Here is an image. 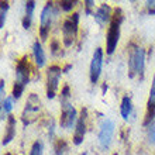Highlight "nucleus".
<instances>
[{"label": "nucleus", "mask_w": 155, "mask_h": 155, "mask_svg": "<svg viewBox=\"0 0 155 155\" xmlns=\"http://www.w3.org/2000/svg\"><path fill=\"white\" fill-rule=\"evenodd\" d=\"M33 61L37 65L38 69L42 68L45 65V62H47V57H45V52H44V49H42V44L38 40L33 44Z\"/></svg>", "instance_id": "2eb2a0df"}, {"label": "nucleus", "mask_w": 155, "mask_h": 155, "mask_svg": "<svg viewBox=\"0 0 155 155\" xmlns=\"http://www.w3.org/2000/svg\"><path fill=\"white\" fill-rule=\"evenodd\" d=\"M4 155H12V154H10V152H6V154H4Z\"/></svg>", "instance_id": "cd10ccee"}, {"label": "nucleus", "mask_w": 155, "mask_h": 155, "mask_svg": "<svg viewBox=\"0 0 155 155\" xmlns=\"http://www.w3.org/2000/svg\"><path fill=\"white\" fill-rule=\"evenodd\" d=\"M34 8H35V2L34 0H28L25 2L24 6V16H23V27L25 30H28L33 24V14H34Z\"/></svg>", "instance_id": "f3484780"}, {"label": "nucleus", "mask_w": 155, "mask_h": 155, "mask_svg": "<svg viewBox=\"0 0 155 155\" xmlns=\"http://www.w3.org/2000/svg\"><path fill=\"white\" fill-rule=\"evenodd\" d=\"M59 7V6H58ZM58 7L54 2H47L45 6L41 10V17H40V38L42 41L48 40L49 31L54 24L55 17L58 16Z\"/></svg>", "instance_id": "39448f33"}, {"label": "nucleus", "mask_w": 155, "mask_h": 155, "mask_svg": "<svg viewBox=\"0 0 155 155\" xmlns=\"http://www.w3.org/2000/svg\"><path fill=\"white\" fill-rule=\"evenodd\" d=\"M54 150H55V155H68V144L64 138H59L55 141Z\"/></svg>", "instance_id": "6ab92c4d"}, {"label": "nucleus", "mask_w": 155, "mask_h": 155, "mask_svg": "<svg viewBox=\"0 0 155 155\" xmlns=\"http://www.w3.org/2000/svg\"><path fill=\"white\" fill-rule=\"evenodd\" d=\"M40 110H41V100L38 97V94L35 93H30L25 102L24 110L21 113V121L24 126H30L33 124L40 116Z\"/></svg>", "instance_id": "0eeeda50"}, {"label": "nucleus", "mask_w": 155, "mask_h": 155, "mask_svg": "<svg viewBox=\"0 0 155 155\" xmlns=\"http://www.w3.org/2000/svg\"><path fill=\"white\" fill-rule=\"evenodd\" d=\"M147 137H148V141H150V143L155 144V118L147 127Z\"/></svg>", "instance_id": "b1692460"}, {"label": "nucleus", "mask_w": 155, "mask_h": 155, "mask_svg": "<svg viewBox=\"0 0 155 155\" xmlns=\"http://www.w3.org/2000/svg\"><path fill=\"white\" fill-rule=\"evenodd\" d=\"M49 48H51V52H52V55H55V57H59V55H62L61 42H59L57 38H52V40H51V42H49Z\"/></svg>", "instance_id": "412c9836"}, {"label": "nucleus", "mask_w": 155, "mask_h": 155, "mask_svg": "<svg viewBox=\"0 0 155 155\" xmlns=\"http://www.w3.org/2000/svg\"><path fill=\"white\" fill-rule=\"evenodd\" d=\"M128 48V76L131 79L137 76L143 81L145 72V49L134 42H131Z\"/></svg>", "instance_id": "7ed1b4c3"}, {"label": "nucleus", "mask_w": 155, "mask_h": 155, "mask_svg": "<svg viewBox=\"0 0 155 155\" xmlns=\"http://www.w3.org/2000/svg\"><path fill=\"white\" fill-rule=\"evenodd\" d=\"M13 102L14 99L12 96H6L4 99H2V109H0V117H2V121H7V118L10 117V113L13 110Z\"/></svg>", "instance_id": "a211bd4d"}, {"label": "nucleus", "mask_w": 155, "mask_h": 155, "mask_svg": "<svg viewBox=\"0 0 155 155\" xmlns=\"http://www.w3.org/2000/svg\"><path fill=\"white\" fill-rule=\"evenodd\" d=\"M59 103H61V117H59V126L64 130H71L76 126L78 121V111L72 104L71 100V87L65 85L59 93Z\"/></svg>", "instance_id": "f03ea898"}, {"label": "nucleus", "mask_w": 155, "mask_h": 155, "mask_svg": "<svg viewBox=\"0 0 155 155\" xmlns=\"http://www.w3.org/2000/svg\"><path fill=\"white\" fill-rule=\"evenodd\" d=\"M79 25V13H72L65 17L62 23V42L65 47H71L78 37Z\"/></svg>", "instance_id": "423d86ee"}, {"label": "nucleus", "mask_w": 155, "mask_h": 155, "mask_svg": "<svg viewBox=\"0 0 155 155\" xmlns=\"http://www.w3.org/2000/svg\"><path fill=\"white\" fill-rule=\"evenodd\" d=\"M76 4H78V2L76 0H62V2H59L58 3V6H59V8H62L64 12H71L72 8H75L76 7Z\"/></svg>", "instance_id": "4be33fe9"}, {"label": "nucleus", "mask_w": 155, "mask_h": 155, "mask_svg": "<svg viewBox=\"0 0 155 155\" xmlns=\"http://www.w3.org/2000/svg\"><path fill=\"white\" fill-rule=\"evenodd\" d=\"M81 155H87V154H86V152H83V154H81Z\"/></svg>", "instance_id": "c85d7f7f"}, {"label": "nucleus", "mask_w": 155, "mask_h": 155, "mask_svg": "<svg viewBox=\"0 0 155 155\" xmlns=\"http://www.w3.org/2000/svg\"><path fill=\"white\" fill-rule=\"evenodd\" d=\"M120 114L121 117L128 121L130 118H133L135 116L134 113V106H133V100H131L130 96H124L121 99V104H120Z\"/></svg>", "instance_id": "dca6fc26"}, {"label": "nucleus", "mask_w": 155, "mask_h": 155, "mask_svg": "<svg viewBox=\"0 0 155 155\" xmlns=\"http://www.w3.org/2000/svg\"><path fill=\"white\" fill-rule=\"evenodd\" d=\"M85 13L86 14H94V2H92V0H86L85 3Z\"/></svg>", "instance_id": "393cba45"}, {"label": "nucleus", "mask_w": 155, "mask_h": 155, "mask_svg": "<svg viewBox=\"0 0 155 155\" xmlns=\"http://www.w3.org/2000/svg\"><path fill=\"white\" fill-rule=\"evenodd\" d=\"M124 20V14H123L121 8H114L113 12V18H111L110 24L107 27L106 34V54L111 55L116 51L120 40V31H121V23Z\"/></svg>", "instance_id": "20e7f679"}, {"label": "nucleus", "mask_w": 155, "mask_h": 155, "mask_svg": "<svg viewBox=\"0 0 155 155\" xmlns=\"http://www.w3.org/2000/svg\"><path fill=\"white\" fill-rule=\"evenodd\" d=\"M155 118V74L152 78L151 89H150V96L147 100V107H145V114H144L143 126L148 127V124Z\"/></svg>", "instance_id": "ddd939ff"}, {"label": "nucleus", "mask_w": 155, "mask_h": 155, "mask_svg": "<svg viewBox=\"0 0 155 155\" xmlns=\"http://www.w3.org/2000/svg\"><path fill=\"white\" fill-rule=\"evenodd\" d=\"M42 154H44V144L41 143V141H35L31 145L30 155H42Z\"/></svg>", "instance_id": "5701e85b"}, {"label": "nucleus", "mask_w": 155, "mask_h": 155, "mask_svg": "<svg viewBox=\"0 0 155 155\" xmlns=\"http://www.w3.org/2000/svg\"><path fill=\"white\" fill-rule=\"evenodd\" d=\"M116 124L111 118H104L100 124V130H99V145L102 150H107L110 147L111 140H113V134H114Z\"/></svg>", "instance_id": "1a4fd4ad"}, {"label": "nucleus", "mask_w": 155, "mask_h": 155, "mask_svg": "<svg viewBox=\"0 0 155 155\" xmlns=\"http://www.w3.org/2000/svg\"><path fill=\"white\" fill-rule=\"evenodd\" d=\"M86 127H87V110L86 109H82L81 114L78 117L76 126L74 128V138H72V143L75 145H81L85 140L86 135Z\"/></svg>", "instance_id": "9b49d317"}, {"label": "nucleus", "mask_w": 155, "mask_h": 155, "mask_svg": "<svg viewBox=\"0 0 155 155\" xmlns=\"http://www.w3.org/2000/svg\"><path fill=\"white\" fill-rule=\"evenodd\" d=\"M37 65L34 64V61H31V57L27 54L16 61V79L12 92V97L14 100H18L30 81L37 78Z\"/></svg>", "instance_id": "f257e3e1"}, {"label": "nucleus", "mask_w": 155, "mask_h": 155, "mask_svg": "<svg viewBox=\"0 0 155 155\" xmlns=\"http://www.w3.org/2000/svg\"><path fill=\"white\" fill-rule=\"evenodd\" d=\"M145 7L150 14H155V0H148L145 2Z\"/></svg>", "instance_id": "a878e982"}, {"label": "nucleus", "mask_w": 155, "mask_h": 155, "mask_svg": "<svg viewBox=\"0 0 155 155\" xmlns=\"http://www.w3.org/2000/svg\"><path fill=\"white\" fill-rule=\"evenodd\" d=\"M0 94H2V99L6 97V96H4V79L0 81Z\"/></svg>", "instance_id": "bb28decb"}, {"label": "nucleus", "mask_w": 155, "mask_h": 155, "mask_svg": "<svg viewBox=\"0 0 155 155\" xmlns=\"http://www.w3.org/2000/svg\"><path fill=\"white\" fill-rule=\"evenodd\" d=\"M113 155H118V154H117V152H116V154H113Z\"/></svg>", "instance_id": "c756f323"}, {"label": "nucleus", "mask_w": 155, "mask_h": 155, "mask_svg": "<svg viewBox=\"0 0 155 155\" xmlns=\"http://www.w3.org/2000/svg\"><path fill=\"white\" fill-rule=\"evenodd\" d=\"M113 8L106 3H102L96 8V12H94L93 17H94V21L97 23L100 27H106V25L110 24L111 18H113Z\"/></svg>", "instance_id": "f8f14e48"}, {"label": "nucleus", "mask_w": 155, "mask_h": 155, "mask_svg": "<svg viewBox=\"0 0 155 155\" xmlns=\"http://www.w3.org/2000/svg\"><path fill=\"white\" fill-rule=\"evenodd\" d=\"M0 6V28H4V23L7 18V12H8V2H2Z\"/></svg>", "instance_id": "aec40b11"}, {"label": "nucleus", "mask_w": 155, "mask_h": 155, "mask_svg": "<svg viewBox=\"0 0 155 155\" xmlns=\"http://www.w3.org/2000/svg\"><path fill=\"white\" fill-rule=\"evenodd\" d=\"M103 61H104V52H103V48L99 47V48L94 49L93 55H92V61H90V68H89V78L93 85L97 83L99 78L102 75Z\"/></svg>", "instance_id": "9d476101"}, {"label": "nucleus", "mask_w": 155, "mask_h": 155, "mask_svg": "<svg viewBox=\"0 0 155 155\" xmlns=\"http://www.w3.org/2000/svg\"><path fill=\"white\" fill-rule=\"evenodd\" d=\"M16 137V117L10 116L6 121V128H4V134L2 137V145H7L8 143H12Z\"/></svg>", "instance_id": "4468645a"}, {"label": "nucleus", "mask_w": 155, "mask_h": 155, "mask_svg": "<svg viewBox=\"0 0 155 155\" xmlns=\"http://www.w3.org/2000/svg\"><path fill=\"white\" fill-rule=\"evenodd\" d=\"M62 72H64V69L59 65H51L49 68H47V72H45V90H47V97L48 99H54L57 96Z\"/></svg>", "instance_id": "6e6552de"}]
</instances>
